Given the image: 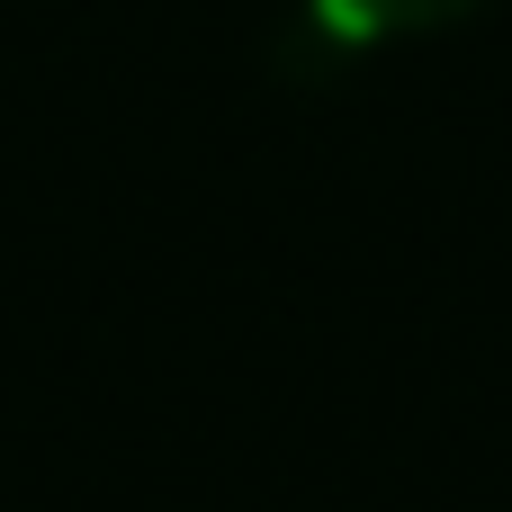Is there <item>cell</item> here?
Returning <instances> with one entry per match:
<instances>
[{"label": "cell", "mask_w": 512, "mask_h": 512, "mask_svg": "<svg viewBox=\"0 0 512 512\" xmlns=\"http://www.w3.org/2000/svg\"><path fill=\"white\" fill-rule=\"evenodd\" d=\"M477 0H306V36L315 45H387V36H414V27H441V18H468Z\"/></svg>", "instance_id": "cell-1"}]
</instances>
